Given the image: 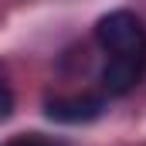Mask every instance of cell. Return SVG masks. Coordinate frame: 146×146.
<instances>
[{
    "mask_svg": "<svg viewBox=\"0 0 146 146\" xmlns=\"http://www.w3.org/2000/svg\"><path fill=\"white\" fill-rule=\"evenodd\" d=\"M44 115L54 122H68V126L92 122L102 115V99L99 95H58L44 102Z\"/></svg>",
    "mask_w": 146,
    "mask_h": 146,
    "instance_id": "3",
    "label": "cell"
},
{
    "mask_svg": "<svg viewBox=\"0 0 146 146\" xmlns=\"http://www.w3.org/2000/svg\"><path fill=\"white\" fill-rule=\"evenodd\" d=\"M14 112V92H10V85L0 78V119H7Z\"/></svg>",
    "mask_w": 146,
    "mask_h": 146,
    "instance_id": "5",
    "label": "cell"
},
{
    "mask_svg": "<svg viewBox=\"0 0 146 146\" xmlns=\"http://www.w3.org/2000/svg\"><path fill=\"white\" fill-rule=\"evenodd\" d=\"M3 146H65L61 139H51V136H41V133H24V136H14Z\"/></svg>",
    "mask_w": 146,
    "mask_h": 146,
    "instance_id": "4",
    "label": "cell"
},
{
    "mask_svg": "<svg viewBox=\"0 0 146 146\" xmlns=\"http://www.w3.org/2000/svg\"><path fill=\"white\" fill-rule=\"evenodd\" d=\"M146 72V54H112L102 68V88L109 95H129Z\"/></svg>",
    "mask_w": 146,
    "mask_h": 146,
    "instance_id": "2",
    "label": "cell"
},
{
    "mask_svg": "<svg viewBox=\"0 0 146 146\" xmlns=\"http://www.w3.org/2000/svg\"><path fill=\"white\" fill-rule=\"evenodd\" d=\"M95 37L109 54H146V27L129 10H112L95 24Z\"/></svg>",
    "mask_w": 146,
    "mask_h": 146,
    "instance_id": "1",
    "label": "cell"
}]
</instances>
